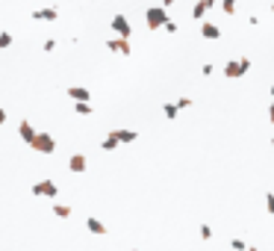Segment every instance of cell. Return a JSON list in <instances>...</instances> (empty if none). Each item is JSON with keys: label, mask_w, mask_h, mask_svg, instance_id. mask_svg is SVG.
Here are the masks:
<instances>
[{"label": "cell", "mask_w": 274, "mask_h": 251, "mask_svg": "<svg viewBox=\"0 0 274 251\" xmlns=\"http://www.w3.org/2000/svg\"><path fill=\"white\" fill-rule=\"evenodd\" d=\"M248 71H251V59H248V56H239V59L224 62V77H227V80H239V77H245Z\"/></svg>", "instance_id": "obj_1"}, {"label": "cell", "mask_w": 274, "mask_h": 251, "mask_svg": "<svg viewBox=\"0 0 274 251\" xmlns=\"http://www.w3.org/2000/svg\"><path fill=\"white\" fill-rule=\"evenodd\" d=\"M165 21H168V9H165V6H151V9L145 12V24H148V30H162Z\"/></svg>", "instance_id": "obj_2"}, {"label": "cell", "mask_w": 274, "mask_h": 251, "mask_svg": "<svg viewBox=\"0 0 274 251\" xmlns=\"http://www.w3.org/2000/svg\"><path fill=\"white\" fill-rule=\"evenodd\" d=\"M30 148H32L35 154H44V157H47V154L56 151V139H53L50 133H35V139L30 142Z\"/></svg>", "instance_id": "obj_3"}, {"label": "cell", "mask_w": 274, "mask_h": 251, "mask_svg": "<svg viewBox=\"0 0 274 251\" xmlns=\"http://www.w3.org/2000/svg\"><path fill=\"white\" fill-rule=\"evenodd\" d=\"M109 27H112V33H115V36H124V38H130V36H133V24H130V18H127V15H112Z\"/></svg>", "instance_id": "obj_4"}, {"label": "cell", "mask_w": 274, "mask_h": 251, "mask_svg": "<svg viewBox=\"0 0 274 251\" xmlns=\"http://www.w3.org/2000/svg\"><path fill=\"white\" fill-rule=\"evenodd\" d=\"M106 50H112V53H121V56H130V53H133V44H130V38H124V36H115V38H106Z\"/></svg>", "instance_id": "obj_5"}, {"label": "cell", "mask_w": 274, "mask_h": 251, "mask_svg": "<svg viewBox=\"0 0 274 251\" xmlns=\"http://www.w3.org/2000/svg\"><path fill=\"white\" fill-rule=\"evenodd\" d=\"M32 195H38V198H56L59 195V186L53 180H35L32 183Z\"/></svg>", "instance_id": "obj_6"}, {"label": "cell", "mask_w": 274, "mask_h": 251, "mask_svg": "<svg viewBox=\"0 0 274 251\" xmlns=\"http://www.w3.org/2000/svg\"><path fill=\"white\" fill-rule=\"evenodd\" d=\"M56 18H59L56 6H41V9L32 12V21H56Z\"/></svg>", "instance_id": "obj_7"}, {"label": "cell", "mask_w": 274, "mask_h": 251, "mask_svg": "<svg viewBox=\"0 0 274 251\" xmlns=\"http://www.w3.org/2000/svg\"><path fill=\"white\" fill-rule=\"evenodd\" d=\"M201 36H204V38H210V41H215V38H221V30H218L213 21H207V18H204V21H201Z\"/></svg>", "instance_id": "obj_8"}, {"label": "cell", "mask_w": 274, "mask_h": 251, "mask_svg": "<svg viewBox=\"0 0 274 251\" xmlns=\"http://www.w3.org/2000/svg\"><path fill=\"white\" fill-rule=\"evenodd\" d=\"M68 169H71L74 175H83V172L89 169V160H86V154H74V157L68 160Z\"/></svg>", "instance_id": "obj_9"}, {"label": "cell", "mask_w": 274, "mask_h": 251, "mask_svg": "<svg viewBox=\"0 0 274 251\" xmlns=\"http://www.w3.org/2000/svg\"><path fill=\"white\" fill-rule=\"evenodd\" d=\"M68 98L71 101H91V92L86 86H68Z\"/></svg>", "instance_id": "obj_10"}, {"label": "cell", "mask_w": 274, "mask_h": 251, "mask_svg": "<svg viewBox=\"0 0 274 251\" xmlns=\"http://www.w3.org/2000/svg\"><path fill=\"white\" fill-rule=\"evenodd\" d=\"M35 133H38V130H35V127H32L30 121H21V124H18V136H21V139H24L27 145H30V142L35 139Z\"/></svg>", "instance_id": "obj_11"}, {"label": "cell", "mask_w": 274, "mask_h": 251, "mask_svg": "<svg viewBox=\"0 0 274 251\" xmlns=\"http://www.w3.org/2000/svg\"><path fill=\"white\" fill-rule=\"evenodd\" d=\"M112 133L118 136V142H121V145H130V142H136V139H139V133H136V130H130V127H118V130H112Z\"/></svg>", "instance_id": "obj_12"}, {"label": "cell", "mask_w": 274, "mask_h": 251, "mask_svg": "<svg viewBox=\"0 0 274 251\" xmlns=\"http://www.w3.org/2000/svg\"><path fill=\"white\" fill-rule=\"evenodd\" d=\"M86 228H89V234H97V237H103V234H106V225H103L100 219H94V216H89V219H86Z\"/></svg>", "instance_id": "obj_13"}, {"label": "cell", "mask_w": 274, "mask_h": 251, "mask_svg": "<svg viewBox=\"0 0 274 251\" xmlns=\"http://www.w3.org/2000/svg\"><path fill=\"white\" fill-rule=\"evenodd\" d=\"M50 210H53V216H56V219H71V216H74L71 204H53Z\"/></svg>", "instance_id": "obj_14"}, {"label": "cell", "mask_w": 274, "mask_h": 251, "mask_svg": "<svg viewBox=\"0 0 274 251\" xmlns=\"http://www.w3.org/2000/svg\"><path fill=\"white\" fill-rule=\"evenodd\" d=\"M207 12H210V6H207V3H201V0H195V6H192V18H195V21H204V18H207Z\"/></svg>", "instance_id": "obj_15"}, {"label": "cell", "mask_w": 274, "mask_h": 251, "mask_svg": "<svg viewBox=\"0 0 274 251\" xmlns=\"http://www.w3.org/2000/svg\"><path fill=\"white\" fill-rule=\"evenodd\" d=\"M118 145H121V142H118V136H115V133H106V136H103V142H100V148H103V151H118Z\"/></svg>", "instance_id": "obj_16"}, {"label": "cell", "mask_w": 274, "mask_h": 251, "mask_svg": "<svg viewBox=\"0 0 274 251\" xmlns=\"http://www.w3.org/2000/svg\"><path fill=\"white\" fill-rule=\"evenodd\" d=\"M74 112L77 115H91L94 109H91V101H74Z\"/></svg>", "instance_id": "obj_17"}, {"label": "cell", "mask_w": 274, "mask_h": 251, "mask_svg": "<svg viewBox=\"0 0 274 251\" xmlns=\"http://www.w3.org/2000/svg\"><path fill=\"white\" fill-rule=\"evenodd\" d=\"M162 112H165V118H168V121H174V118H177V112H180V107H177V101H168V104L162 107Z\"/></svg>", "instance_id": "obj_18"}, {"label": "cell", "mask_w": 274, "mask_h": 251, "mask_svg": "<svg viewBox=\"0 0 274 251\" xmlns=\"http://www.w3.org/2000/svg\"><path fill=\"white\" fill-rule=\"evenodd\" d=\"M6 47H12V33L9 30L0 33V50H6Z\"/></svg>", "instance_id": "obj_19"}, {"label": "cell", "mask_w": 274, "mask_h": 251, "mask_svg": "<svg viewBox=\"0 0 274 251\" xmlns=\"http://www.w3.org/2000/svg\"><path fill=\"white\" fill-rule=\"evenodd\" d=\"M218 3H221L224 15H233V12H236V3H239V0H218Z\"/></svg>", "instance_id": "obj_20"}, {"label": "cell", "mask_w": 274, "mask_h": 251, "mask_svg": "<svg viewBox=\"0 0 274 251\" xmlns=\"http://www.w3.org/2000/svg\"><path fill=\"white\" fill-rule=\"evenodd\" d=\"M192 104H195V101H192V98H186V95H183V98H177V107H180V109H189Z\"/></svg>", "instance_id": "obj_21"}, {"label": "cell", "mask_w": 274, "mask_h": 251, "mask_svg": "<svg viewBox=\"0 0 274 251\" xmlns=\"http://www.w3.org/2000/svg\"><path fill=\"white\" fill-rule=\"evenodd\" d=\"M41 50H44V53H53V50H56V41H53V38H47V41L41 44Z\"/></svg>", "instance_id": "obj_22"}, {"label": "cell", "mask_w": 274, "mask_h": 251, "mask_svg": "<svg viewBox=\"0 0 274 251\" xmlns=\"http://www.w3.org/2000/svg\"><path fill=\"white\" fill-rule=\"evenodd\" d=\"M266 210L274 216V192H269V195H266Z\"/></svg>", "instance_id": "obj_23"}, {"label": "cell", "mask_w": 274, "mask_h": 251, "mask_svg": "<svg viewBox=\"0 0 274 251\" xmlns=\"http://www.w3.org/2000/svg\"><path fill=\"white\" fill-rule=\"evenodd\" d=\"M162 30H165V33H177V21H171V18H168V21H165V27H162Z\"/></svg>", "instance_id": "obj_24"}, {"label": "cell", "mask_w": 274, "mask_h": 251, "mask_svg": "<svg viewBox=\"0 0 274 251\" xmlns=\"http://www.w3.org/2000/svg\"><path fill=\"white\" fill-rule=\"evenodd\" d=\"M201 237H204V240H213V228H210V225H204V228H201Z\"/></svg>", "instance_id": "obj_25"}, {"label": "cell", "mask_w": 274, "mask_h": 251, "mask_svg": "<svg viewBox=\"0 0 274 251\" xmlns=\"http://www.w3.org/2000/svg\"><path fill=\"white\" fill-rule=\"evenodd\" d=\"M230 246H233V249H239V251L248 249V243H242V240H230Z\"/></svg>", "instance_id": "obj_26"}, {"label": "cell", "mask_w": 274, "mask_h": 251, "mask_svg": "<svg viewBox=\"0 0 274 251\" xmlns=\"http://www.w3.org/2000/svg\"><path fill=\"white\" fill-rule=\"evenodd\" d=\"M269 121H272V124H274V101H272V104H269Z\"/></svg>", "instance_id": "obj_27"}, {"label": "cell", "mask_w": 274, "mask_h": 251, "mask_svg": "<svg viewBox=\"0 0 274 251\" xmlns=\"http://www.w3.org/2000/svg\"><path fill=\"white\" fill-rule=\"evenodd\" d=\"M6 124V109H0V127Z\"/></svg>", "instance_id": "obj_28"}, {"label": "cell", "mask_w": 274, "mask_h": 251, "mask_svg": "<svg viewBox=\"0 0 274 251\" xmlns=\"http://www.w3.org/2000/svg\"><path fill=\"white\" fill-rule=\"evenodd\" d=\"M174 3H177V0H162V6H165V9H168V6H174Z\"/></svg>", "instance_id": "obj_29"}, {"label": "cell", "mask_w": 274, "mask_h": 251, "mask_svg": "<svg viewBox=\"0 0 274 251\" xmlns=\"http://www.w3.org/2000/svg\"><path fill=\"white\" fill-rule=\"evenodd\" d=\"M201 3H207V6H210V9H213V6H215V3H218V0H201Z\"/></svg>", "instance_id": "obj_30"}, {"label": "cell", "mask_w": 274, "mask_h": 251, "mask_svg": "<svg viewBox=\"0 0 274 251\" xmlns=\"http://www.w3.org/2000/svg\"><path fill=\"white\" fill-rule=\"evenodd\" d=\"M272 148H274V136H272Z\"/></svg>", "instance_id": "obj_31"}, {"label": "cell", "mask_w": 274, "mask_h": 251, "mask_svg": "<svg viewBox=\"0 0 274 251\" xmlns=\"http://www.w3.org/2000/svg\"><path fill=\"white\" fill-rule=\"evenodd\" d=\"M272 12H274V0H272Z\"/></svg>", "instance_id": "obj_32"}]
</instances>
